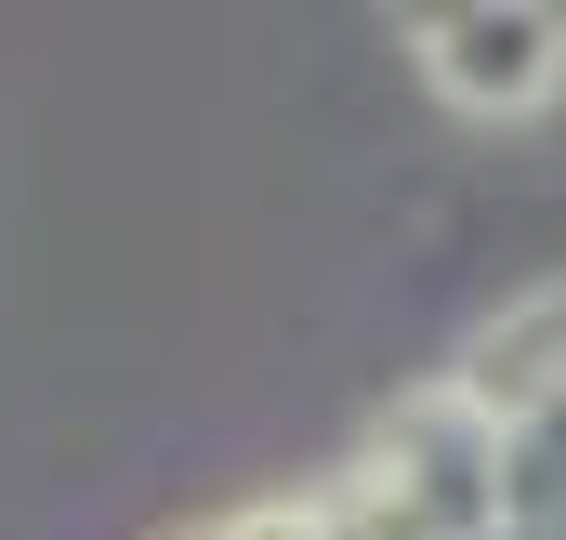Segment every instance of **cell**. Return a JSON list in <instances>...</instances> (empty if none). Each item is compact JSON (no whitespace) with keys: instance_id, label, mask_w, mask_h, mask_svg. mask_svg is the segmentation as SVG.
Returning a JSON list of instances; mask_svg holds the SVG:
<instances>
[{"instance_id":"obj_1","label":"cell","mask_w":566,"mask_h":540,"mask_svg":"<svg viewBox=\"0 0 566 540\" xmlns=\"http://www.w3.org/2000/svg\"><path fill=\"white\" fill-rule=\"evenodd\" d=\"M448 106H541L566 80V13H434L409 40Z\"/></svg>"}]
</instances>
